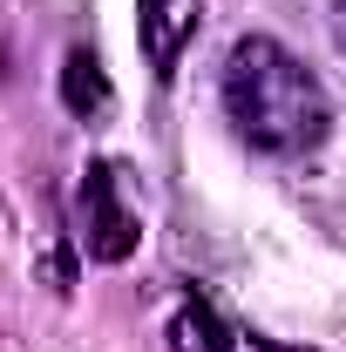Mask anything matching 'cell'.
<instances>
[{"mask_svg": "<svg viewBox=\"0 0 346 352\" xmlns=\"http://www.w3.org/2000/svg\"><path fill=\"white\" fill-rule=\"evenodd\" d=\"M143 237L136 210L123 204V170L116 163H88L82 170V251L95 264H123Z\"/></svg>", "mask_w": 346, "mask_h": 352, "instance_id": "2", "label": "cell"}, {"mask_svg": "<svg viewBox=\"0 0 346 352\" xmlns=\"http://www.w3.org/2000/svg\"><path fill=\"white\" fill-rule=\"evenodd\" d=\"M197 14H204V0H136V41H143V68L156 82L176 75L183 47L197 34Z\"/></svg>", "mask_w": 346, "mask_h": 352, "instance_id": "3", "label": "cell"}, {"mask_svg": "<svg viewBox=\"0 0 346 352\" xmlns=\"http://www.w3.org/2000/svg\"><path fill=\"white\" fill-rule=\"evenodd\" d=\"M224 116L231 129L245 135L265 156H305L319 149L326 129H333V102H326V82L305 68L292 47H278L272 34H245L224 54Z\"/></svg>", "mask_w": 346, "mask_h": 352, "instance_id": "1", "label": "cell"}, {"mask_svg": "<svg viewBox=\"0 0 346 352\" xmlns=\"http://www.w3.org/2000/svg\"><path fill=\"white\" fill-rule=\"evenodd\" d=\"M61 102H68L75 116H88V109H102V102H109L102 61H95L88 47H75V54H68V68H61Z\"/></svg>", "mask_w": 346, "mask_h": 352, "instance_id": "5", "label": "cell"}, {"mask_svg": "<svg viewBox=\"0 0 346 352\" xmlns=\"http://www.w3.org/2000/svg\"><path fill=\"white\" fill-rule=\"evenodd\" d=\"M252 352H299V346H278V339H258L252 332Z\"/></svg>", "mask_w": 346, "mask_h": 352, "instance_id": "7", "label": "cell"}, {"mask_svg": "<svg viewBox=\"0 0 346 352\" xmlns=\"http://www.w3.org/2000/svg\"><path fill=\"white\" fill-rule=\"evenodd\" d=\"M333 41H340V54H346V0L333 7Z\"/></svg>", "mask_w": 346, "mask_h": 352, "instance_id": "6", "label": "cell"}, {"mask_svg": "<svg viewBox=\"0 0 346 352\" xmlns=\"http://www.w3.org/2000/svg\"><path fill=\"white\" fill-rule=\"evenodd\" d=\"M170 352H238V339L224 332V318L204 298H183L170 311Z\"/></svg>", "mask_w": 346, "mask_h": 352, "instance_id": "4", "label": "cell"}]
</instances>
